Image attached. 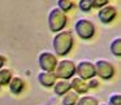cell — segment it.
Here are the masks:
<instances>
[{
    "instance_id": "obj_11",
    "label": "cell",
    "mask_w": 121,
    "mask_h": 105,
    "mask_svg": "<svg viewBox=\"0 0 121 105\" xmlns=\"http://www.w3.org/2000/svg\"><path fill=\"white\" fill-rule=\"evenodd\" d=\"M8 87H9V91L13 95H20L25 88V82L20 77H12L11 82L8 83Z\"/></svg>"
},
{
    "instance_id": "obj_16",
    "label": "cell",
    "mask_w": 121,
    "mask_h": 105,
    "mask_svg": "<svg viewBox=\"0 0 121 105\" xmlns=\"http://www.w3.org/2000/svg\"><path fill=\"white\" fill-rule=\"evenodd\" d=\"M76 105H99V101L96 97L86 95V96L78 97V101L76 102Z\"/></svg>"
},
{
    "instance_id": "obj_14",
    "label": "cell",
    "mask_w": 121,
    "mask_h": 105,
    "mask_svg": "<svg viewBox=\"0 0 121 105\" xmlns=\"http://www.w3.org/2000/svg\"><path fill=\"white\" fill-rule=\"evenodd\" d=\"M109 51L113 56H116V57H120L121 56V38L120 36H116L115 39L111 42Z\"/></svg>"
},
{
    "instance_id": "obj_2",
    "label": "cell",
    "mask_w": 121,
    "mask_h": 105,
    "mask_svg": "<svg viewBox=\"0 0 121 105\" xmlns=\"http://www.w3.org/2000/svg\"><path fill=\"white\" fill-rule=\"evenodd\" d=\"M47 22H48V29L51 31L59 32L61 30H64V27L66 26V24H68V17H66V14L63 11H60L57 7H55L48 13Z\"/></svg>"
},
{
    "instance_id": "obj_5",
    "label": "cell",
    "mask_w": 121,
    "mask_h": 105,
    "mask_svg": "<svg viewBox=\"0 0 121 105\" xmlns=\"http://www.w3.org/2000/svg\"><path fill=\"white\" fill-rule=\"evenodd\" d=\"M95 65V74L99 77L103 81H109L115 77L116 69L113 66V64L108 60H104V58H99L94 62Z\"/></svg>"
},
{
    "instance_id": "obj_18",
    "label": "cell",
    "mask_w": 121,
    "mask_h": 105,
    "mask_svg": "<svg viewBox=\"0 0 121 105\" xmlns=\"http://www.w3.org/2000/svg\"><path fill=\"white\" fill-rule=\"evenodd\" d=\"M78 8L81 12H90L92 9L90 0H78Z\"/></svg>"
},
{
    "instance_id": "obj_23",
    "label": "cell",
    "mask_w": 121,
    "mask_h": 105,
    "mask_svg": "<svg viewBox=\"0 0 121 105\" xmlns=\"http://www.w3.org/2000/svg\"><path fill=\"white\" fill-rule=\"evenodd\" d=\"M99 105H108V104H99Z\"/></svg>"
},
{
    "instance_id": "obj_19",
    "label": "cell",
    "mask_w": 121,
    "mask_h": 105,
    "mask_svg": "<svg viewBox=\"0 0 121 105\" xmlns=\"http://www.w3.org/2000/svg\"><path fill=\"white\" fill-rule=\"evenodd\" d=\"M108 105H121V95L112 93L109 100H108Z\"/></svg>"
},
{
    "instance_id": "obj_24",
    "label": "cell",
    "mask_w": 121,
    "mask_h": 105,
    "mask_svg": "<svg viewBox=\"0 0 121 105\" xmlns=\"http://www.w3.org/2000/svg\"><path fill=\"white\" fill-rule=\"evenodd\" d=\"M0 88H1V83H0Z\"/></svg>"
},
{
    "instance_id": "obj_9",
    "label": "cell",
    "mask_w": 121,
    "mask_h": 105,
    "mask_svg": "<svg viewBox=\"0 0 121 105\" xmlns=\"http://www.w3.org/2000/svg\"><path fill=\"white\" fill-rule=\"evenodd\" d=\"M70 82V89H73L77 95H85L89 91V87H87V82L81 79L79 77H73L72 79H69Z\"/></svg>"
},
{
    "instance_id": "obj_10",
    "label": "cell",
    "mask_w": 121,
    "mask_h": 105,
    "mask_svg": "<svg viewBox=\"0 0 121 105\" xmlns=\"http://www.w3.org/2000/svg\"><path fill=\"white\" fill-rule=\"evenodd\" d=\"M56 81H57V78H56L53 71H40V73L38 74V82H39V84H42L43 87H46V88L53 87V84H55Z\"/></svg>"
},
{
    "instance_id": "obj_12",
    "label": "cell",
    "mask_w": 121,
    "mask_h": 105,
    "mask_svg": "<svg viewBox=\"0 0 121 105\" xmlns=\"http://www.w3.org/2000/svg\"><path fill=\"white\" fill-rule=\"evenodd\" d=\"M68 91H70V82L66 79H57L53 84V92L59 96H64Z\"/></svg>"
},
{
    "instance_id": "obj_20",
    "label": "cell",
    "mask_w": 121,
    "mask_h": 105,
    "mask_svg": "<svg viewBox=\"0 0 121 105\" xmlns=\"http://www.w3.org/2000/svg\"><path fill=\"white\" fill-rule=\"evenodd\" d=\"M90 3H91V7H92V8L100 9L102 7L107 5V4H108V0H90Z\"/></svg>"
},
{
    "instance_id": "obj_6",
    "label": "cell",
    "mask_w": 121,
    "mask_h": 105,
    "mask_svg": "<svg viewBox=\"0 0 121 105\" xmlns=\"http://www.w3.org/2000/svg\"><path fill=\"white\" fill-rule=\"evenodd\" d=\"M38 65L40 71H53L57 65V57L50 51H43L38 56Z\"/></svg>"
},
{
    "instance_id": "obj_1",
    "label": "cell",
    "mask_w": 121,
    "mask_h": 105,
    "mask_svg": "<svg viewBox=\"0 0 121 105\" xmlns=\"http://www.w3.org/2000/svg\"><path fill=\"white\" fill-rule=\"evenodd\" d=\"M74 47V35L72 30H61L56 32L52 39V48L56 56L64 57Z\"/></svg>"
},
{
    "instance_id": "obj_4",
    "label": "cell",
    "mask_w": 121,
    "mask_h": 105,
    "mask_svg": "<svg viewBox=\"0 0 121 105\" xmlns=\"http://www.w3.org/2000/svg\"><path fill=\"white\" fill-rule=\"evenodd\" d=\"M56 78L57 79H72L76 75V62L73 60H68V58H63L61 61H57L55 70Z\"/></svg>"
},
{
    "instance_id": "obj_7",
    "label": "cell",
    "mask_w": 121,
    "mask_h": 105,
    "mask_svg": "<svg viewBox=\"0 0 121 105\" xmlns=\"http://www.w3.org/2000/svg\"><path fill=\"white\" fill-rule=\"evenodd\" d=\"M76 74L83 81H89L91 78H95V65L92 61L81 60L78 64H76Z\"/></svg>"
},
{
    "instance_id": "obj_22",
    "label": "cell",
    "mask_w": 121,
    "mask_h": 105,
    "mask_svg": "<svg viewBox=\"0 0 121 105\" xmlns=\"http://www.w3.org/2000/svg\"><path fill=\"white\" fill-rule=\"evenodd\" d=\"M5 62H7L5 57H4L3 55H0V69H1V68H4V65H5Z\"/></svg>"
},
{
    "instance_id": "obj_3",
    "label": "cell",
    "mask_w": 121,
    "mask_h": 105,
    "mask_svg": "<svg viewBox=\"0 0 121 105\" xmlns=\"http://www.w3.org/2000/svg\"><path fill=\"white\" fill-rule=\"evenodd\" d=\"M95 31L96 29H95L94 22L87 18H79L74 24V32L82 40H90L91 38H94Z\"/></svg>"
},
{
    "instance_id": "obj_17",
    "label": "cell",
    "mask_w": 121,
    "mask_h": 105,
    "mask_svg": "<svg viewBox=\"0 0 121 105\" xmlns=\"http://www.w3.org/2000/svg\"><path fill=\"white\" fill-rule=\"evenodd\" d=\"M57 8L65 13L74 8V3L73 0H57Z\"/></svg>"
},
{
    "instance_id": "obj_13",
    "label": "cell",
    "mask_w": 121,
    "mask_h": 105,
    "mask_svg": "<svg viewBox=\"0 0 121 105\" xmlns=\"http://www.w3.org/2000/svg\"><path fill=\"white\" fill-rule=\"evenodd\" d=\"M78 95L73 89H70L63 96V105H76V102L78 101Z\"/></svg>"
},
{
    "instance_id": "obj_8",
    "label": "cell",
    "mask_w": 121,
    "mask_h": 105,
    "mask_svg": "<svg viewBox=\"0 0 121 105\" xmlns=\"http://www.w3.org/2000/svg\"><path fill=\"white\" fill-rule=\"evenodd\" d=\"M116 17H117V9L113 5H109V4L102 7L99 9V12H98V18H99V21L102 24H105V25L113 22L116 20Z\"/></svg>"
},
{
    "instance_id": "obj_15",
    "label": "cell",
    "mask_w": 121,
    "mask_h": 105,
    "mask_svg": "<svg viewBox=\"0 0 121 105\" xmlns=\"http://www.w3.org/2000/svg\"><path fill=\"white\" fill-rule=\"evenodd\" d=\"M12 77H13V73H12L11 69H5V68L0 69V83H1V86H8Z\"/></svg>"
},
{
    "instance_id": "obj_21",
    "label": "cell",
    "mask_w": 121,
    "mask_h": 105,
    "mask_svg": "<svg viewBox=\"0 0 121 105\" xmlns=\"http://www.w3.org/2000/svg\"><path fill=\"white\" fill-rule=\"evenodd\" d=\"M98 86H99V81H98L96 78H91V79H89V82H87V87H89V89H91V88H96Z\"/></svg>"
}]
</instances>
